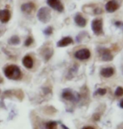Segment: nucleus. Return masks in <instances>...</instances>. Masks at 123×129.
<instances>
[{"instance_id": "26", "label": "nucleus", "mask_w": 123, "mask_h": 129, "mask_svg": "<svg viewBox=\"0 0 123 129\" xmlns=\"http://www.w3.org/2000/svg\"><path fill=\"white\" fill-rule=\"evenodd\" d=\"M61 127H63L64 129H69V128H68L67 127H66L65 125H64V124H61Z\"/></svg>"}, {"instance_id": "22", "label": "nucleus", "mask_w": 123, "mask_h": 129, "mask_svg": "<svg viewBox=\"0 0 123 129\" xmlns=\"http://www.w3.org/2000/svg\"><path fill=\"white\" fill-rule=\"evenodd\" d=\"M115 96H123V88L121 86H118L116 90V91H115Z\"/></svg>"}, {"instance_id": "1", "label": "nucleus", "mask_w": 123, "mask_h": 129, "mask_svg": "<svg viewBox=\"0 0 123 129\" xmlns=\"http://www.w3.org/2000/svg\"><path fill=\"white\" fill-rule=\"evenodd\" d=\"M4 75L10 80H19L21 78L22 73L20 69L17 66L14 64H10L4 68Z\"/></svg>"}, {"instance_id": "17", "label": "nucleus", "mask_w": 123, "mask_h": 129, "mask_svg": "<svg viewBox=\"0 0 123 129\" xmlns=\"http://www.w3.org/2000/svg\"><path fill=\"white\" fill-rule=\"evenodd\" d=\"M57 127V122H48L45 124V129H56Z\"/></svg>"}, {"instance_id": "6", "label": "nucleus", "mask_w": 123, "mask_h": 129, "mask_svg": "<svg viewBox=\"0 0 123 129\" xmlns=\"http://www.w3.org/2000/svg\"><path fill=\"white\" fill-rule=\"evenodd\" d=\"M46 3L51 9H55V11L60 13L64 11V5L61 0H46Z\"/></svg>"}, {"instance_id": "10", "label": "nucleus", "mask_w": 123, "mask_h": 129, "mask_svg": "<svg viewBox=\"0 0 123 129\" xmlns=\"http://www.w3.org/2000/svg\"><path fill=\"white\" fill-rule=\"evenodd\" d=\"M35 9H36V6L32 2L25 3V4H23L21 5V11L27 14H32L33 12L35 11Z\"/></svg>"}, {"instance_id": "9", "label": "nucleus", "mask_w": 123, "mask_h": 129, "mask_svg": "<svg viewBox=\"0 0 123 129\" xmlns=\"http://www.w3.org/2000/svg\"><path fill=\"white\" fill-rule=\"evenodd\" d=\"M120 4L116 0H110L105 5V9L108 13H114L116 12L117 9H119Z\"/></svg>"}, {"instance_id": "27", "label": "nucleus", "mask_w": 123, "mask_h": 129, "mask_svg": "<svg viewBox=\"0 0 123 129\" xmlns=\"http://www.w3.org/2000/svg\"><path fill=\"white\" fill-rule=\"evenodd\" d=\"M1 82H3V78L1 76H0V83H1Z\"/></svg>"}, {"instance_id": "4", "label": "nucleus", "mask_w": 123, "mask_h": 129, "mask_svg": "<svg viewBox=\"0 0 123 129\" xmlns=\"http://www.w3.org/2000/svg\"><path fill=\"white\" fill-rule=\"evenodd\" d=\"M62 98L70 102H77L80 100V95L70 89H65L62 92Z\"/></svg>"}, {"instance_id": "19", "label": "nucleus", "mask_w": 123, "mask_h": 129, "mask_svg": "<svg viewBox=\"0 0 123 129\" xmlns=\"http://www.w3.org/2000/svg\"><path fill=\"white\" fill-rule=\"evenodd\" d=\"M106 94V89L104 88H99L96 90V91L95 92V96H104Z\"/></svg>"}, {"instance_id": "5", "label": "nucleus", "mask_w": 123, "mask_h": 129, "mask_svg": "<svg viewBox=\"0 0 123 129\" xmlns=\"http://www.w3.org/2000/svg\"><path fill=\"white\" fill-rule=\"evenodd\" d=\"M97 52L99 54V56L101 60L103 61H111L113 60V55L111 52V50L107 48L99 47L97 49Z\"/></svg>"}, {"instance_id": "14", "label": "nucleus", "mask_w": 123, "mask_h": 129, "mask_svg": "<svg viewBox=\"0 0 123 129\" xmlns=\"http://www.w3.org/2000/svg\"><path fill=\"white\" fill-rule=\"evenodd\" d=\"M22 62L24 66L27 69H31L34 66V60H33V58L30 55H25L23 58Z\"/></svg>"}, {"instance_id": "21", "label": "nucleus", "mask_w": 123, "mask_h": 129, "mask_svg": "<svg viewBox=\"0 0 123 129\" xmlns=\"http://www.w3.org/2000/svg\"><path fill=\"white\" fill-rule=\"evenodd\" d=\"M33 43H34V39H33L31 36H29V37H28L24 41V46L29 47V46L31 45Z\"/></svg>"}, {"instance_id": "8", "label": "nucleus", "mask_w": 123, "mask_h": 129, "mask_svg": "<svg viewBox=\"0 0 123 129\" xmlns=\"http://www.w3.org/2000/svg\"><path fill=\"white\" fill-rule=\"evenodd\" d=\"M92 9L91 6L89 5H86V6H83V10L87 13H89L90 14H93V15H96V14H101L103 13V10L101 9V7H99L98 5L96 4H92Z\"/></svg>"}, {"instance_id": "25", "label": "nucleus", "mask_w": 123, "mask_h": 129, "mask_svg": "<svg viewBox=\"0 0 123 129\" xmlns=\"http://www.w3.org/2000/svg\"><path fill=\"white\" fill-rule=\"evenodd\" d=\"M119 106H120V107H121V108H123V99L121 101V102H120Z\"/></svg>"}, {"instance_id": "2", "label": "nucleus", "mask_w": 123, "mask_h": 129, "mask_svg": "<svg viewBox=\"0 0 123 129\" xmlns=\"http://www.w3.org/2000/svg\"><path fill=\"white\" fill-rule=\"evenodd\" d=\"M37 17L40 22L46 24L51 19V12L48 7H42L37 13Z\"/></svg>"}, {"instance_id": "7", "label": "nucleus", "mask_w": 123, "mask_h": 129, "mask_svg": "<svg viewBox=\"0 0 123 129\" xmlns=\"http://www.w3.org/2000/svg\"><path fill=\"white\" fill-rule=\"evenodd\" d=\"M75 58L80 60H88L91 57V51L88 49H80L75 53Z\"/></svg>"}, {"instance_id": "16", "label": "nucleus", "mask_w": 123, "mask_h": 129, "mask_svg": "<svg viewBox=\"0 0 123 129\" xmlns=\"http://www.w3.org/2000/svg\"><path fill=\"white\" fill-rule=\"evenodd\" d=\"M20 43V39L18 35H14L9 40V44L12 45H17Z\"/></svg>"}, {"instance_id": "11", "label": "nucleus", "mask_w": 123, "mask_h": 129, "mask_svg": "<svg viewBox=\"0 0 123 129\" xmlns=\"http://www.w3.org/2000/svg\"><path fill=\"white\" fill-rule=\"evenodd\" d=\"M11 18V12L9 9H0V21L3 24H6L10 20Z\"/></svg>"}, {"instance_id": "3", "label": "nucleus", "mask_w": 123, "mask_h": 129, "mask_svg": "<svg viewBox=\"0 0 123 129\" xmlns=\"http://www.w3.org/2000/svg\"><path fill=\"white\" fill-rule=\"evenodd\" d=\"M91 29L96 35H103V20L102 19H95L91 22Z\"/></svg>"}, {"instance_id": "15", "label": "nucleus", "mask_w": 123, "mask_h": 129, "mask_svg": "<svg viewBox=\"0 0 123 129\" xmlns=\"http://www.w3.org/2000/svg\"><path fill=\"white\" fill-rule=\"evenodd\" d=\"M115 73V70L112 67H106V68H103L101 71V76L105 77V78H109V77L112 76Z\"/></svg>"}, {"instance_id": "12", "label": "nucleus", "mask_w": 123, "mask_h": 129, "mask_svg": "<svg viewBox=\"0 0 123 129\" xmlns=\"http://www.w3.org/2000/svg\"><path fill=\"white\" fill-rule=\"evenodd\" d=\"M74 20H75V23L77 26L80 27V28H84L86 27V25L87 24V20L86 18H84L82 16V14L80 13H77L75 14V18H74Z\"/></svg>"}, {"instance_id": "24", "label": "nucleus", "mask_w": 123, "mask_h": 129, "mask_svg": "<svg viewBox=\"0 0 123 129\" xmlns=\"http://www.w3.org/2000/svg\"><path fill=\"white\" fill-rule=\"evenodd\" d=\"M82 129H95L93 127H90V126H88V127H84Z\"/></svg>"}, {"instance_id": "23", "label": "nucleus", "mask_w": 123, "mask_h": 129, "mask_svg": "<svg viewBox=\"0 0 123 129\" xmlns=\"http://www.w3.org/2000/svg\"><path fill=\"white\" fill-rule=\"evenodd\" d=\"M115 25H116L117 28H119V29L123 30V22L122 21H116L115 22Z\"/></svg>"}, {"instance_id": "18", "label": "nucleus", "mask_w": 123, "mask_h": 129, "mask_svg": "<svg viewBox=\"0 0 123 129\" xmlns=\"http://www.w3.org/2000/svg\"><path fill=\"white\" fill-rule=\"evenodd\" d=\"M45 55H44V57H45V61H47L50 60V58L53 55V50H50V49H48V50H45Z\"/></svg>"}, {"instance_id": "20", "label": "nucleus", "mask_w": 123, "mask_h": 129, "mask_svg": "<svg viewBox=\"0 0 123 129\" xmlns=\"http://www.w3.org/2000/svg\"><path fill=\"white\" fill-rule=\"evenodd\" d=\"M53 31H54L53 27L52 26H49V27L46 28V29H44L43 33L45 34V35H46V36H50V35H51L53 34Z\"/></svg>"}, {"instance_id": "13", "label": "nucleus", "mask_w": 123, "mask_h": 129, "mask_svg": "<svg viewBox=\"0 0 123 129\" xmlns=\"http://www.w3.org/2000/svg\"><path fill=\"white\" fill-rule=\"evenodd\" d=\"M73 43L74 40H72V38L70 37V36H67V37H64L60 40H59L57 43V46L58 47H66V46L70 45Z\"/></svg>"}]
</instances>
